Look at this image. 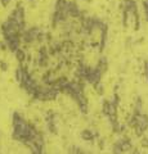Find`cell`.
<instances>
[{
  "instance_id": "1",
  "label": "cell",
  "mask_w": 148,
  "mask_h": 154,
  "mask_svg": "<svg viewBox=\"0 0 148 154\" xmlns=\"http://www.w3.org/2000/svg\"><path fill=\"white\" fill-rule=\"evenodd\" d=\"M117 143L120 144L122 153H126V152H131L133 150V144H131V141H130V139H129V137L120 139Z\"/></svg>"
},
{
  "instance_id": "2",
  "label": "cell",
  "mask_w": 148,
  "mask_h": 154,
  "mask_svg": "<svg viewBox=\"0 0 148 154\" xmlns=\"http://www.w3.org/2000/svg\"><path fill=\"white\" fill-rule=\"evenodd\" d=\"M124 9L131 13H138V8H137V3L134 0H125L124 2Z\"/></svg>"
},
{
  "instance_id": "3",
  "label": "cell",
  "mask_w": 148,
  "mask_h": 154,
  "mask_svg": "<svg viewBox=\"0 0 148 154\" xmlns=\"http://www.w3.org/2000/svg\"><path fill=\"white\" fill-rule=\"evenodd\" d=\"M94 132L92 131V130H83V132H81V139L85 141H90L94 139Z\"/></svg>"
},
{
  "instance_id": "4",
  "label": "cell",
  "mask_w": 148,
  "mask_h": 154,
  "mask_svg": "<svg viewBox=\"0 0 148 154\" xmlns=\"http://www.w3.org/2000/svg\"><path fill=\"white\" fill-rule=\"evenodd\" d=\"M140 145L144 148V149H148V137H142L140 140Z\"/></svg>"
},
{
  "instance_id": "5",
  "label": "cell",
  "mask_w": 148,
  "mask_h": 154,
  "mask_svg": "<svg viewBox=\"0 0 148 154\" xmlns=\"http://www.w3.org/2000/svg\"><path fill=\"white\" fill-rule=\"evenodd\" d=\"M144 76H146L147 81H148V63L144 64Z\"/></svg>"
},
{
  "instance_id": "6",
  "label": "cell",
  "mask_w": 148,
  "mask_h": 154,
  "mask_svg": "<svg viewBox=\"0 0 148 154\" xmlns=\"http://www.w3.org/2000/svg\"><path fill=\"white\" fill-rule=\"evenodd\" d=\"M9 3H11V0H2V5L3 7H8Z\"/></svg>"
}]
</instances>
